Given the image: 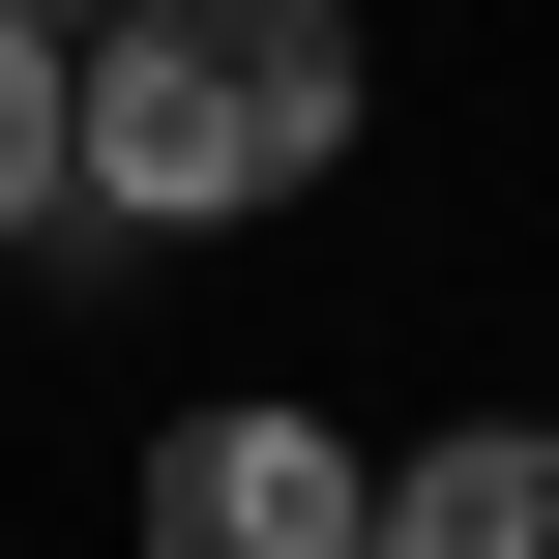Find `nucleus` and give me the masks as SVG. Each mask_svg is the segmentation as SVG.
I'll return each mask as SVG.
<instances>
[{"label": "nucleus", "instance_id": "obj_1", "mask_svg": "<svg viewBox=\"0 0 559 559\" xmlns=\"http://www.w3.org/2000/svg\"><path fill=\"white\" fill-rule=\"evenodd\" d=\"M59 147L118 236H236V206L354 177V0H118V29H59Z\"/></svg>", "mask_w": 559, "mask_h": 559}, {"label": "nucleus", "instance_id": "obj_2", "mask_svg": "<svg viewBox=\"0 0 559 559\" xmlns=\"http://www.w3.org/2000/svg\"><path fill=\"white\" fill-rule=\"evenodd\" d=\"M147 559H383L354 413H177L147 442Z\"/></svg>", "mask_w": 559, "mask_h": 559}, {"label": "nucleus", "instance_id": "obj_3", "mask_svg": "<svg viewBox=\"0 0 559 559\" xmlns=\"http://www.w3.org/2000/svg\"><path fill=\"white\" fill-rule=\"evenodd\" d=\"M383 559H559V442H531V413L413 442V472H383Z\"/></svg>", "mask_w": 559, "mask_h": 559}, {"label": "nucleus", "instance_id": "obj_4", "mask_svg": "<svg viewBox=\"0 0 559 559\" xmlns=\"http://www.w3.org/2000/svg\"><path fill=\"white\" fill-rule=\"evenodd\" d=\"M29 206H88V147H59V29L0 0V236H29Z\"/></svg>", "mask_w": 559, "mask_h": 559}, {"label": "nucleus", "instance_id": "obj_5", "mask_svg": "<svg viewBox=\"0 0 559 559\" xmlns=\"http://www.w3.org/2000/svg\"><path fill=\"white\" fill-rule=\"evenodd\" d=\"M29 29H118V0H29Z\"/></svg>", "mask_w": 559, "mask_h": 559}]
</instances>
